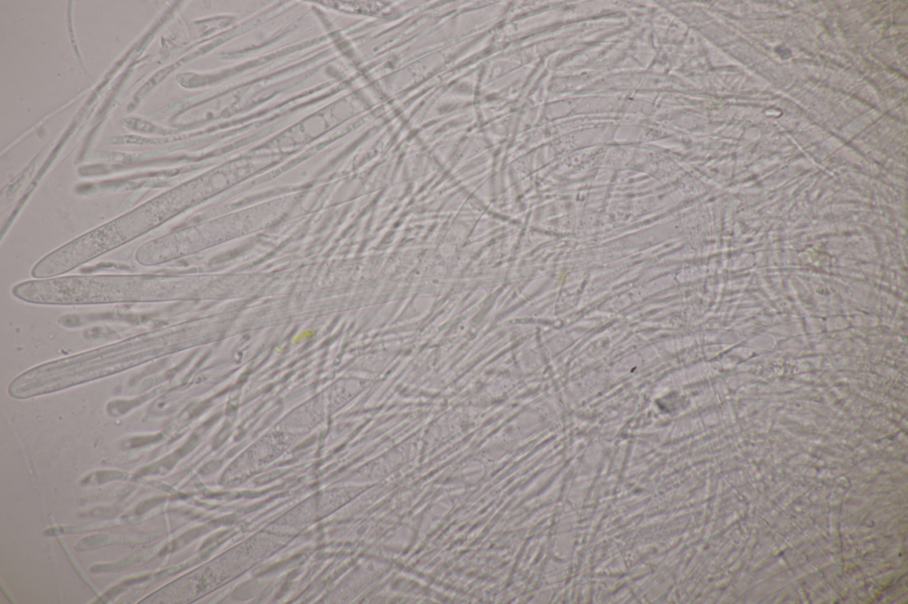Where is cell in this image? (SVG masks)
Listing matches in <instances>:
<instances>
[{
  "label": "cell",
  "mask_w": 908,
  "mask_h": 604,
  "mask_svg": "<svg viewBox=\"0 0 908 604\" xmlns=\"http://www.w3.org/2000/svg\"><path fill=\"white\" fill-rule=\"evenodd\" d=\"M182 279L160 274L51 277L22 282L13 295L41 305H94L160 302L181 296Z\"/></svg>",
  "instance_id": "cell-2"
},
{
  "label": "cell",
  "mask_w": 908,
  "mask_h": 604,
  "mask_svg": "<svg viewBox=\"0 0 908 604\" xmlns=\"http://www.w3.org/2000/svg\"><path fill=\"white\" fill-rule=\"evenodd\" d=\"M176 337L175 327H161L37 366L13 379L9 385V394L26 399L114 375L176 350Z\"/></svg>",
  "instance_id": "cell-1"
}]
</instances>
